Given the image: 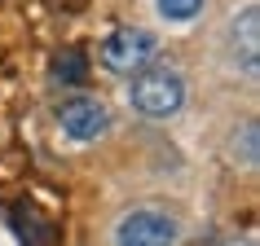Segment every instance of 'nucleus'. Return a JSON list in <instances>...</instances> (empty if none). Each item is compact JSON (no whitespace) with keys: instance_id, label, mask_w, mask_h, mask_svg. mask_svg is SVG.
Listing matches in <instances>:
<instances>
[{"instance_id":"nucleus-2","label":"nucleus","mask_w":260,"mask_h":246,"mask_svg":"<svg viewBox=\"0 0 260 246\" xmlns=\"http://www.w3.org/2000/svg\"><path fill=\"white\" fill-rule=\"evenodd\" d=\"M97 57L115 75H137V70L159 62V40L146 27H119V31H110L106 40H102V53Z\"/></svg>"},{"instance_id":"nucleus-7","label":"nucleus","mask_w":260,"mask_h":246,"mask_svg":"<svg viewBox=\"0 0 260 246\" xmlns=\"http://www.w3.org/2000/svg\"><path fill=\"white\" fill-rule=\"evenodd\" d=\"M230 158H234V163H243V167H256L260 163V128H256V119H247L243 128L234 132Z\"/></svg>"},{"instance_id":"nucleus-1","label":"nucleus","mask_w":260,"mask_h":246,"mask_svg":"<svg viewBox=\"0 0 260 246\" xmlns=\"http://www.w3.org/2000/svg\"><path fill=\"white\" fill-rule=\"evenodd\" d=\"M133 79V88H128V101H133V110L137 114H146V119H168V114H177L181 106H185V75H181L177 66H146L137 70V75H128Z\"/></svg>"},{"instance_id":"nucleus-8","label":"nucleus","mask_w":260,"mask_h":246,"mask_svg":"<svg viewBox=\"0 0 260 246\" xmlns=\"http://www.w3.org/2000/svg\"><path fill=\"white\" fill-rule=\"evenodd\" d=\"M203 5H207V0H154L159 18H164V22H177V27L194 22V18L203 14Z\"/></svg>"},{"instance_id":"nucleus-5","label":"nucleus","mask_w":260,"mask_h":246,"mask_svg":"<svg viewBox=\"0 0 260 246\" xmlns=\"http://www.w3.org/2000/svg\"><path fill=\"white\" fill-rule=\"evenodd\" d=\"M57 123H62V132L71 141H84L88 145V141L110 132V110L102 101H93V97H71V101L57 106Z\"/></svg>"},{"instance_id":"nucleus-9","label":"nucleus","mask_w":260,"mask_h":246,"mask_svg":"<svg viewBox=\"0 0 260 246\" xmlns=\"http://www.w3.org/2000/svg\"><path fill=\"white\" fill-rule=\"evenodd\" d=\"M220 246H256V237H230V242H220Z\"/></svg>"},{"instance_id":"nucleus-3","label":"nucleus","mask_w":260,"mask_h":246,"mask_svg":"<svg viewBox=\"0 0 260 246\" xmlns=\"http://www.w3.org/2000/svg\"><path fill=\"white\" fill-rule=\"evenodd\" d=\"M181 224L164 207H133L115 220V246H177Z\"/></svg>"},{"instance_id":"nucleus-6","label":"nucleus","mask_w":260,"mask_h":246,"mask_svg":"<svg viewBox=\"0 0 260 246\" xmlns=\"http://www.w3.org/2000/svg\"><path fill=\"white\" fill-rule=\"evenodd\" d=\"M84 75H88V62H84L80 49H62V53L49 62V79L62 84V88H75V84H84Z\"/></svg>"},{"instance_id":"nucleus-4","label":"nucleus","mask_w":260,"mask_h":246,"mask_svg":"<svg viewBox=\"0 0 260 246\" xmlns=\"http://www.w3.org/2000/svg\"><path fill=\"white\" fill-rule=\"evenodd\" d=\"M225 49H230V62L243 75L260 70V9H256V0L243 5V14H234L230 31H225Z\"/></svg>"}]
</instances>
